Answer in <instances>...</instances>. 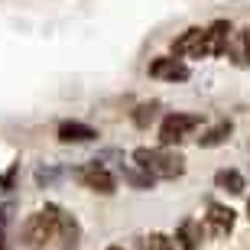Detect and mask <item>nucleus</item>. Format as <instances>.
<instances>
[{
  "mask_svg": "<svg viewBox=\"0 0 250 250\" xmlns=\"http://www.w3.org/2000/svg\"><path fill=\"white\" fill-rule=\"evenodd\" d=\"M202 124L198 114H169L166 121L159 124V140H163V146H172V143H182V140L192 133L195 127Z\"/></svg>",
  "mask_w": 250,
  "mask_h": 250,
  "instance_id": "7ed1b4c3",
  "label": "nucleus"
},
{
  "mask_svg": "<svg viewBox=\"0 0 250 250\" xmlns=\"http://www.w3.org/2000/svg\"><path fill=\"white\" fill-rule=\"evenodd\" d=\"M247 218H250V202H247Z\"/></svg>",
  "mask_w": 250,
  "mask_h": 250,
  "instance_id": "a211bd4d",
  "label": "nucleus"
},
{
  "mask_svg": "<svg viewBox=\"0 0 250 250\" xmlns=\"http://www.w3.org/2000/svg\"><path fill=\"white\" fill-rule=\"evenodd\" d=\"M214 182H218V188H224V192H231V195L244 192V176L237 169H221V172L214 176Z\"/></svg>",
  "mask_w": 250,
  "mask_h": 250,
  "instance_id": "9b49d317",
  "label": "nucleus"
},
{
  "mask_svg": "<svg viewBox=\"0 0 250 250\" xmlns=\"http://www.w3.org/2000/svg\"><path fill=\"white\" fill-rule=\"evenodd\" d=\"M146 250H172V241H169L166 234H153L146 241Z\"/></svg>",
  "mask_w": 250,
  "mask_h": 250,
  "instance_id": "2eb2a0df",
  "label": "nucleus"
},
{
  "mask_svg": "<svg viewBox=\"0 0 250 250\" xmlns=\"http://www.w3.org/2000/svg\"><path fill=\"white\" fill-rule=\"evenodd\" d=\"M205 224H208V231H211L214 237H224V234H231V228H234V211L224 208V205H208Z\"/></svg>",
  "mask_w": 250,
  "mask_h": 250,
  "instance_id": "0eeeda50",
  "label": "nucleus"
},
{
  "mask_svg": "<svg viewBox=\"0 0 250 250\" xmlns=\"http://www.w3.org/2000/svg\"><path fill=\"white\" fill-rule=\"evenodd\" d=\"M156 111H159V104H156V101L140 104L137 111H133V124H137V127H149V121L156 117Z\"/></svg>",
  "mask_w": 250,
  "mask_h": 250,
  "instance_id": "4468645a",
  "label": "nucleus"
},
{
  "mask_svg": "<svg viewBox=\"0 0 250 250\" xmlns=\"http://www.w3.org/2000/svg\"><path fill=\"white\" fill-rule=\"evenodd\" d=\"M228 49H231L234 62L241 65V68H250V26L237 29L234 39H228Z\"/></svg>",
  "mask_w": 250,
  "mask_h": 250,
  "instance_id": "1a4fd4ad",
  "label": "nucleus"
},
{
  "mask_svg": "<svg viewBox=\"0 0 250 250\" xmlns=\"http://www.w3.org/2000/svg\"><path fill=\"white\" fill-rule=\"evenodd\" d=\"M56 234H59V208L49 205V208H42V211L26 218V224H23V247L46 250L49 244L56 241Z\"/></svg>",
  "mask_w": 250,
  "mask_h": 250,
  "instance_id": "f03ea898",
  "label": "nucleus"
},
{
  "mask_svg": "<svg viewBox=\"0 0 250 250\" xmlns=\"http://www.w3.org/2000/svg\"><path fill=\"white\" fill-rule=\"evenodd\" d=\"M124 176H127V179H130V182H133V186H137V188H153V179H149L146 172L140 176V172H133V169H127Z\"/></svg>",
  "mask_w": 250,
  "mask_h": 250,
  "instance_id": "dca6fc26",
  "label": "nucleus"
},
{
  "mask_svg": "<svg viewBox=\"0 0 250 250\" xmlns=\"http://www.w3.org/2000/svg\"><path fill=\"white\" fill-rule=\"evenodd\" d=\"M0 250H7V247H3V228H0Z\"/></svg>",
  "mask_w": 250,
  "mask_h": 250,
  "instance_id": "f3484780",
  "label": "nucleus"
},
{
  "mask_svg": "<svg viewBox=\"0 0 250 250\" xmlns=\"http://www.w3.org/2000/svg\"><path fill=\"white\" fill-rule=\"evenodd\" d=\"M111 250H121V247H111Z\"/></svg>",
  "mask_w": 250,
  "mask_h": 250,
  "instance_id": "6ab92c4d",
  "label": "nucleus"
},
{
  "mask_svg": "<svg viewBox=\"0 0 250 250\" xmlns=\"http://www.w3.org/2000/svg\"><path fill=\"white\" fill-rule=\"evenodd\" d=\"M228 39H231V23L228 20H218L208 26V49L211 56H224L228 52Z\"/></svg>",
  "mask_w": 250,
  "mask_h": 250,
  "instance_id": "9d476101",
  "label": "nucleus"
},
{
  "mask_svg": "<svg viewBox=\"0 0 250 250\" xmlns=\"http://www.w3.org/2000/svg\"><path fill=\"white\" fill-rule=\"evenodd\" d=\"M172 52L176 56H188V59H202V56H211L208 49V29H186L182 36L172 42Z\"/></svg>",
  "mask_w": 250,
  "mask_h": 250,
  "instance_id": "39448f33",
  "label": "nucleus"
},
{
  "mask_svg": "<svg viewBox=\"0 0 250 250\" xmlns=\"http://www.w3.org/2000/svg\"><path fill=\"white\" fill-rule=\"evenodd\" d=\"M75 179H78L84 188L98 192V195H114V192H117V179H114L98 159L88 163V166H82V169H75Z\"/></svg>",
  "mask_w": 250,
  "mask_h": 250,
  "instance_id": "20e7f679",
  "label": "nucleus"
},
{
  "mask_svg": "<svg viewBox=\"0 0 250 250\" xmlns=\"http://www.w3.org/2000/svg\"><path fill=\"white\" fill-rule=\"evenodd\" d=\"M228 137H231V121H221V124H214L205 137H198V143H202L205 149H211V146H221Z\"/></svg>",
  "mask_w": 250,
  "mask_h": 250,
  "instance_id": "ddd939ff",
  "label": "nucleus"
},
{
  "mask_svg": "<svg viewBox=\"0 0 250 250\" xmlns=\"http://www.w3.org/2000/svg\"><path fill=\"white\" fill-rule=\"evenodd\" d=\"M133 163L149 179H176V176L186 172V159L179 156V153H172V149L140 146V149H133Z\"/></svg>",
  "mask_w": 250,
  "mask_h": 250,
  "instance_id": "f257e3e1",
  "label": "nucleus"
},
{
  "mask_svg": "<svg viewBox=\"0 0 250 250\" xmlns=\"http://www.w3.org/2000/svg\"><path fill=\"white\" fill-rule=\"evenodd\" d=\"M98 137V130L88 127V124H78V121H65L59 127V140L62 143H88V140Z\"/></svg>",
  "mask_w": 250,
  "mask_h": 250,
  "instance_id": "6e6552de",
  "label": "nucleus"
},
{
  "mask_svg": "<svg viewBox=\"0 0 250 250\" xmlns=\"http://www.w3.org/2000/svg\"><path fill=\"white\" fill-rule=\"evenodd\" d=\"M149 75L153 78H166V82H186L188 75V65H182L179 59H156V62L149 65Z\"/></svg>",
  "mask_w": 250,
  "mask_h": 250,
  "instance_id": "423d86ee",
  "label": "nucleus"
},
{
  "mask_svg": "<svg viewBox=\"0 0 250 250\" xmlns=\"http://www.w3.org/2000/svg\"><path fill=\"white\" fill-rule=\"evenodd\" d=\"M176 241L182 244V250H198V241H202V224H195V221H186L182 228H179Z\"/></svg>",
  "mask_w": 250,
  "mask_h": 250,
  "instance_id": "f8f14e48",
  "label": "nucleus"
}]
</instances>
